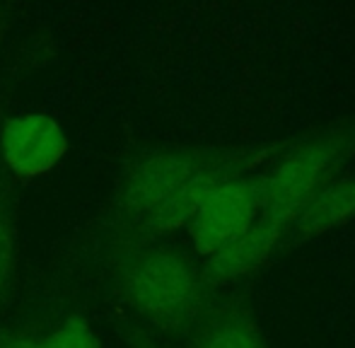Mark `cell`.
I'll list each match as a JSON object with an SVG mask.
<instances>
[{
	"instance_id": "6da1fadb",
	"label": "cell",
	"mask_w": 355,
	"mask_h": 348,
	"mask_svg": "<svg viewBox=\"0 0 355 348\" xmlns=\"http://www.w3.org/2000/svg\"><path fill=\"white\" fill-rule=\"evenodd\" d=\"M114 273L119 293L138 324L169 339H187L213 302V290L201 276V263L162 240L128 232L119 235Z\"/></svg>"
},
{
	"instance_id": "7a4b0ae2",
	"label": "cell",
	"mask_w": 355,
	"mask_h": 348,
	"mask_svg": "<svg viewBox=\"0 0 355 348\" xmlns=\"http://www.w3.org/2000/svg\"><path fill=\"white\" fill-rule=\"evenodd\" d=\"M355 157V119L336 121L302 138H293L283 155L263 167L261 218L288 235L295 218Z\"/></svg>"
},
{
	"instance_id": "3957f363",
	"label": "cell",
	"mask_w": 355,
	"mask_h": 348,
	"mask_svg": "<svg viewBox=\"0 0 355 348\" xmlns=\"http://www.w3.org/2000/svg\"><path fill=\"white\" fill-rule=\"evenodd\" d=\"M223 148L179 146L159 148L138 157L123 174L116 193V216L123 232H133L162 206L191 174L215 160Z\"/></svg>"
},
{
	"instance_id": "277c9868",
	"label": "cell",
	"mask_w": 355,
	"mask_h": 348,
	"mask_svg": "<svg viewBox=\"0 0 355 348\" xmlns=\"http://www.w3.org/2000/svg\"><path fill=\"white\" fill-rule=\"evenodd\" d=\"M263 211V172L218 184L184 227L193 254L208 259L244 235Z\"/></svg>"
},
{
	"instance_id": "5b68a950",
	"label": "cell",
	"mask_w": 355,
	"mask_h": 348,
	"mask_svg": "<svg viewBox=\"0 0 355 348\" xmlns=\"http://www.w3.org/2000/svg\"><path fill=\"white\" fill-rule=\"evenodd\" d=\"M68 155V133L51 114H15L0 126V162L17 182L46 177Z\"/></svg>"
},
{
	"instance_id": "8992f818",
	"label": "cell",
	"mask_w": 355,
	"mask_h": 348,
	"mask_svg": "<svg viewBox=\"0 0 355 348\" xmlns=\"http://www.w3.org/2000/svg\"><path fill=\"white\" fill-rule=\"evenodd\" d=\"M285 230L259 216V220L230 247L203 259L201 276L211 290L227 288L261 271L281 252Z\"/></svg>"
},
{
	"instance_id": "52a82bcc",
	"label": "cell",
	"mask_w": 355,
	"mask_h": 348,
	"mask_svg": "<svg viewBox=\"0 0 355 348\" xmlns=\"http://www.w3.org/2000/svg\"><path fill=\"white\" fill-rule=\"evenodd\" d=\"M355 223V177H334L329 184H324L312 201L302 208L295 223L290 225L285 235L281 252L297 250L302 245H309L314 240L331 235L346 225Z\"/></svg>"
},
{
	"instance_id": "ba28073f",
	"label": "cell",
	"mask_w": 355,
	"mask_h": 348,
	"mask_svg": "<svg viewBox=\"0 0 355 348\" xmlns=\"http://www.w3.org/2000/svg\"><path fill=\"white\" fill-rule=\"evenodd\" d=\"M189 348H271L244 297L213 300L187 336Z\"/></svg>"
},
{
	"instance_id": "9c48e42d",
	"label": "cell",
	"mask_w": 355,
	"mask_h": 348,
	"mask_svg": "<svg viewBox=\"0 0 355 348\" xmlns=\"http://www.w3.org/2000/svg\"><path fill=\"white\" fill-rule=\"evenodd\" d=\"M17 268V201L10 177L0 174V302Z\"/></svg>"
},
{
	"instance_id": "30bf717a",
	"label": "cell",
	"mask_w": 355,
	"mask_h": 348,
	"mask_svg": "<svg viewBox=\"0 0 355 348\" xmlns=\"http://www.w3.org/2000/svg\"><path fill=\"white\" fill-rule=\"evenodd\" d=\"M39 348H104L89 320L80 312L68 315L46 336H42Z\"/></svg>"
},
{
	"instance_id": "8fae6325",
	"label": "cell",
	"mask_w": 355,
	"mask_h": 348,
	"mask_svg": "<svg viewBox=\"0 0 355 348\" xmlns=\"http://www.w3.org/2000/svg\"><path fill=\"white\" fill-rule=\"evenodd\" d=\"M123 334H126L128 348H162L153 331L145 329L143 324H138L133 320H123Z\"/></svg>"
},
{
	"instance_id": "7c38bea8",
	"label": "cell",
	"mask_w": 355,
	"mask_h": 348,
	"mask_svg": "<svg viewBox=\"0 0 355 348\" xmlns=\"http://www.w3.org/2000/svg\"><path fill=\"white\" fill-rule=\"evenodd\" d=\"M39 344H42V336L32 331L10 329L0 334V348H39Z\"/></svg>"
}]
</instances>
